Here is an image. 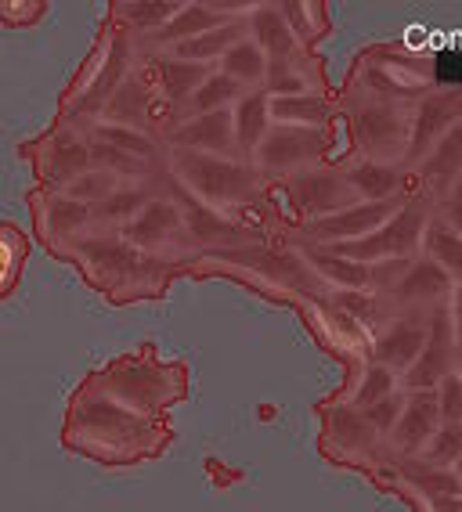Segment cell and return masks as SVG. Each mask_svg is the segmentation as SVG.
<instances>
[{
    "label": "cell",
    "instance_id": "obj_14",
    "mask_svg": "<svg viewBox=\"0 0 462 512\" xmlns=\"http://www.w3.org/2000/svg\"><path fill=\"white\" fill-rule=\"evenodd\" d=\"M419 256H426L430 264H437L441 271H448L455 282H462V238L455 235L437 213H430V224H426V231H423V249H419Z\"/></svg>",
    "mask_w": 462,
    "mask_h": 512
},
{
    "label": "cell",
    "instance_id": "obj_6",
    "mask_svg": "<svg viewBox=\"0 0 462 512\" xmlns=\"http://www.w3.org/2000/svg\"><path fill=\"white\" fill-rule=\"evenodd\" d=\"M412 181H416V195L426 199L430 206H441L444 199H452L462 184V119L444 130V138L437 141L416 166H412Z\"/></svg>",
    "mask_w": 462,
    "mask_h": 512
},
{
    "label": "cell",
    "instance_id": "obj_16",
    "mask_svg": "<svg viewBox=\"0 0 462 512\" xmlns=\"http://www.w3.org/2000/svg\"><path fill=\"white\" fill-rule=\"evenodd\" d=\"M242 87L235 80H228L224 73H213L210 80L199 87V91L192 94V98L181 105V112H177V119H192V116H206V112H221V109H231L235 101L242 98ZM174 119V123H177Z\"/></svg>",
    "mask_w": 462,
    "mask_h": 512
},
{
    "label": "cell",
    "instance_id": "obj_4",
    "mask_svg": "<svg viewBox=\"0 0 462 512\" xmlns=\"http://www.w3.org/2000/svg\"><path fill=\"white\" fill-rule=\"evenodd\" d=\"M325 148H329V138L325 130H311V127H278L271 123L264 141L257 145V152L250 156V166L264 177H293L304 174L311 166H322Z\"/></svg>",
    "mask_w": 462,
    "mask_h": 512
},
{
    "label": "cell",
    "instance_id": "obj_3",
    "mask_svg": "<svg viewBox=\"0 0 462 512\" xmlns=\"http://www.w3.org/2000/svg\"><path fill=\"white\" fill-rule=\"evenodd\" d=\"M412 109H416V101H398L361 91L358 105L351 109L354 145H358L361 159L405 170L408 138H412Z\"/></svg>",
    "mask_w": 462,
    "mask_h": 512
},
{
    "label": "cell",
    "instance_id": "obj_11",
    "mask_svg": "<svg viewBox=\"0 0 462 512\" xmlns=\"http://www.w3.org/2000/svg\"><path fill=\"white\" fill-rule=\"evenodd\" d=\"M231 127H235V141H239L242 159L250 163V156L257 152V145L268 134V94L264 91H246L235 105H231Z\"/></svg>",
    "mask_w": 462,
    "mask_h": 512
},
{
    "label": "cell",
    "instance_id": "obj_10",
    "mask_svg": "<svg viewBox=\"0 0 462 512\" xmlns=\"http://www.w3.org/2000/svg\"><path fill=\"white\" fill-rule=\"evenodd\" d=\"M343 177L347 184L354 188L361 202H387V199H405V195H416V181L408 170L401 166H387V163H369V159H361V163L347 166L340 163Z\"/></svg>",
    "mask_w": 462,
    "mask_h": 512
},
{
    "label": "cell",
    "instance_id": "obj_12",
    "mask_svg": "<svg viewBox=\"0 0 462 512\" xmlns=\"http://www.w3.org/2000/svg\"><path fill=\"white\" fill-rule=\"evenodd\" d=\"M213 76V65H199V62H181V58H163L156 65V87L159 94L170 101V105H185L199 87Z\"/></svg>",
    "mask_w": 462,
    "mask_h": 512
},
{
    "label": "cell",
    "instance_id": "obj_9",
    "mask_svg": "<svg viewBox=\"0 0 462 512\" xmlns=\"http://www.w3.org/2000/svg\"><path fill=\"white\" fill-rule=\"evenodd\" d=\"M170 141H174V148H185V152H203V156L246 163L239 152V141H235V127H231V109L206 112V116H192V119H177L174 138Z\"/></svg>",
    "mask_w": 462,
    "mask_h": 512
},
{
    "label": "cell",
    "instance_id": "obj_5",
    "mask_svg": "<svg viewBox=\"0 0 462 512\" xmlns=\"http://www.w3.org/2000/svg\"><path fill=\"white\" fill-rule=\"evenodd\" d=\"M286 188H289V202L296 206L300 217H307V224L351 210V206L361 202L351 184H347L340 166H311L304 174L289 177Z\"/></svg>",
    "mask_w": 462,
    "mask_h": 512
},
{
    "label": "cell",
    "instance_id": "obj_2",
    "mask_svg": "<svg viewBox=\"0 0 462 512\" xmlns=\"http://www.w3.org/2000/svg\"><path fill=\"white\" fill-rule=\"evenodd\" d=\"M170 174L177 177V188L195 199L199 206L210 210H239L250 206L264 195V181L250 163H235V159L203 156V152H185L174 148L170 156Z\"/></svg>",
    "mask_w": 462,
    "mask_h": 512
},
{
    "label": "cell",
    "instance_id": "obj_18",
    "mask_svg": "<svg viewBox=\"0 0 462 512\" xmlns=\"http://www.w3.org/2000/svg\"><path fill=\"white\" fill-rule=\"evenodd\" d=\"M8 242H15L11 231H0V289L11 285V275H15V264H19V253H11Z\"/></svg>",
    "mask_w": 462,
    "mask_h": 512
},
{
    "label": "cell",
    "instance_id": "obj_15",
    "mask_svg": "<svg viewBox=\"0 0 462 512\" xmlns=\"http://www.w3.org/2000/svg\"><path fill=\"white\" fill-rule=\"evenodd\" d=\"M221 73L239 83L242 91H260L264 73H268V58H264V51L250 40V33L221 58Z\"/></svg>",
    "mask_w": 462,
    "mask_h": 512
},
{
    "label": "cell",
    "instance_id": "obj_17",
    "mask_svg": "<svg viewBox=\"0 0 462 512\" xmlns=\"http://www.w3.org/2000/svg\"><path fill=\"white\" fill-rule=\"evenodd\" d=\"M123 181H116L112 174H105V170H87V174H80L73 184H69V199L73 202H84V206H98L102 199H109L116 188H120Z\"/></svg>",
    "mask_w": 462,
    "mask_h": 512
},
{
    "label": "cell",
    "instance_id": "obj_8",
    "mask_svg": "<svg viewBox=\"0 0 462 512\" xmlns=\"http://www.w3.org/2000/svg\"><path fill=\"white\" fill-rule=\"evenodd\" d=\"M123 238H127V246H134L138 253H159V249H167L170 242H181V238L188 242L185 217H181L177 199L156 195L138 217L130 220V224H123Z\"/></svg>",
    "mask_w": 462,
    "mask_h": 512
},
{
    "label": "cell",
    "instance_id": "obj_13",
    "mask_svg": "<svg viewBox=\"0 0 462 512\" xmlns=\"http://www.w3.org/2000/svg\"><path fill=\"white\" fill-rule=\"evenodd\" d=\"M333 109L322 94H300V98H268V119L278 127H311L322 130Z\"/></svg>",
    "mask_w": 462,
    "mask_h": 512
},
{
    "label": "cell",
    "instance_id": "obj_19",
    "mask_svg": "<svg viewBox=\"0 0 462 512\" xmlns=\"http://www.w3.org/2000/svg\"><path fill=\"white\" fill-rule=\"evenodd\" d=\"M448 311H452L455 332H459V343H462V282H455V293H452V300H448Z\"/></svg>",
    "mask_w": 462,
    "mask_h": 512
},
{
    "label": "cell",
    "instance_id": "obj_20",
    "mask_svg": "<svg viewBox=\"0 0 462 512\" xmlns=\"http://www.w3.org/2000/svg\"><path fill=\"white\" fill-rule=\"evenodd\" d=\"M459 195H462V184H459Z\"/></svg>",
    "mask_w": 462,
    "mask_h": 512
},
{
    "label": "cell",
    "instance_id": "obj_7",
    "mask_svg": "<svg viewBox=\"0 0 462 512\" xmlns=\"http://www.w3.org/2000/svg\"><path fill=\"white\" fill-rule=\"evenodd\" d=\"M455 293V278L448 271H441L437 264H430L426 256L412 260L408 271L398 278V285H390L383 300L390 311H434L444 307Z\"/></svg>",
    "mask_w": 462,
    "mask_h": 512
},
{
    "label": "cell",
    "instance_id": "obj_1",
    "mask_svg": "<svg viewBox=\"0 0 462 512\" xmlns=\"http://www.w3.org/2000/svg\"><path fill=\"white\" fill-rule=\"evenodd\" d=\"M94 394L76 401L80 448L105 462L156 458L170 444L167 408L185 397V365H159L156 350L123 357L94 379Z\"/></svg>",
    "mask_w": 462,
    "mask_h": 512
}]
</instances>
